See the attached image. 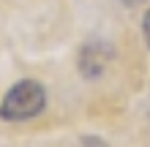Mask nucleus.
Returning a JSON list of instances; mask_svg holds the SVG:
<instances>
[{"instance_id": "obj_1", "label": "nucleus", "mask_w": 150, "mask_h": 147, "mask_svg": "<svg viewBox=\"0 0 150 147\" xmlns=\"http://www.w3.org/2000/svg\"><path fill=\"white\" fill-rule=\"evenodd\" d=\"M44 101H47V93H44L41 84L33 79H22L6 93L0 115L8 120H28V117H36L44 109Z\"/></svg>"}, {"instance_id": "obj_2", "label": "nucleus", "mask_w": 150, "mask_h": 147, "mask_svg": "<svg viewBox=\"0 0 150 147\" xmlns=\"http://www.w3.org/2000/svg\"><path fill=\"white\" fill-rule=\"evenodd\" d=\"M142 33H145V41H147V46H150V11L145 14V22H142Z\"/></svg>"}, {"instance_id": "obj_3", "label": "nucleus", "mask_w": 150, "mask_h": 147, "mask_svg": "<svg viewBox=\"0 0 150 147\" xmlns=\"http://www.w3.org/2000/svg\"><path fill=\"white\" fill-rule=\"evenodd\" d=\"M120 3H123V6H142L145 0H120Z\"/></svg>"}]
</instances>
